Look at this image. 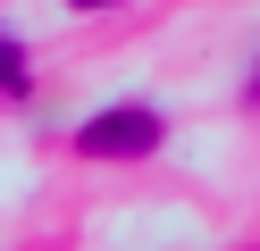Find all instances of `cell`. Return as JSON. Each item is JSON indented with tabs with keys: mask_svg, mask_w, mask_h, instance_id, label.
<instances>
[{
	"mask_svg": "<svg viewBox=\"0 0 260 251\" xmlns=\"http://www.w3.org/2000/svg\"><path fill=\"white\" fill-rule=\"evenodd\" d=\"M252 100H260V67H252Z\"/></svg>",
	"mask_w": 260,
	"mask_h": 251,
	"instance_id": "obj_4",
	"label": "cell"
},
{
	"mask_svg": "<svg viewBox=\"0 0 260 251\" xmlns=\"http://www.w3.org/2000/svg\"><path fill=\"white\" fill-rule=\"evenodd\" d=\"M76 9H109V0H76Z\"/></svg>",
	"mask_w": 260,
	"mask_h": 251,
	"instance_id": "obj_3",
	"label": "cell"
},
{
	"mask_svg": "<svg viewBox=\"0 0 260 251\" xmlns=\"http://www.w3.org/2000/svg\"><path fill=\"white\" fill-rule=\"evenodd\" d=\"M151 142H159V109H143V100L84 117V134H76V151H84V159H143Z\"/></svg>",
	"mask_w": 260,
	"mask_h": 251,
	"instance_id": "obj_1",
	"label": "cell"
},
{
	"mask_svg": "<svg viewBox=\"0 0 260 251\" xmlns=\"http://www.w3.org/2000/svg\"><path fill=\"white\" fill-rule=\"evenodd\" d=\"M25 92V50H17V33L0 25V100H17Z\"/></svg>",
	"mask_w": 260,
	"mask_h": 251,
	"instance_id": "obj_2",
	"label": "cell"
}]
</instances>
